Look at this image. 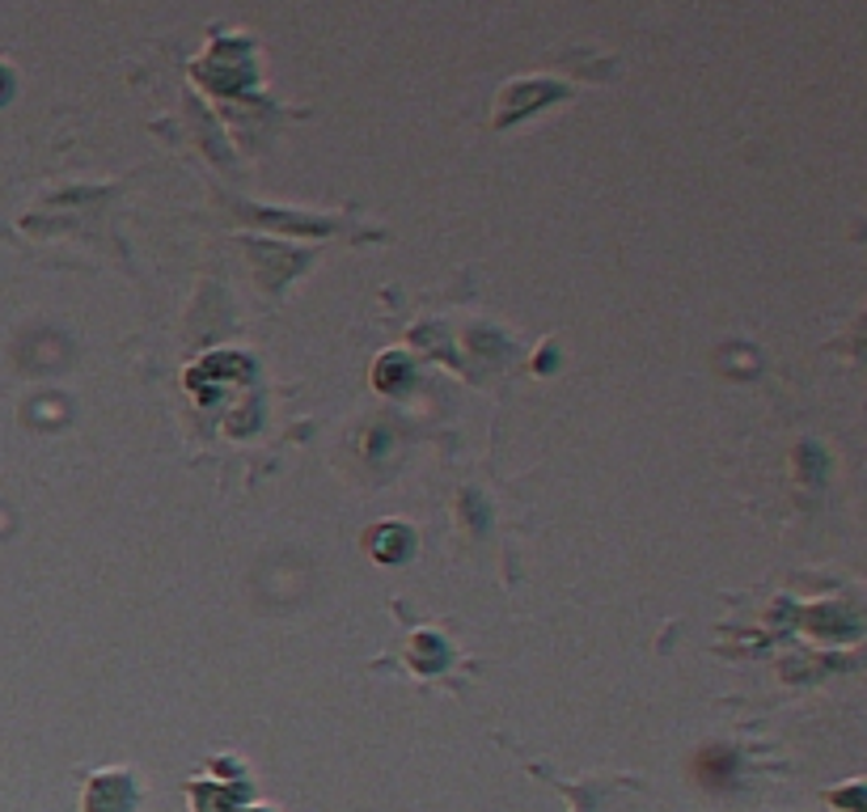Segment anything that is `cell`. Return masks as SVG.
Masks as SVG:
<instances>
[{
    "label": "cell",
    "instance_id": "obj_1",
    "mask_svg": "<svg viewBox=\"0 0 867 812\" xmlns=\"http://www.w3.org/2000/svg\"><path fill=\"white\" fill-rule=\"evenodd\" d=\"M9 97V72H4V64H0V102Z\"/></svg>",
    "mask_w": 867,
    "mask_h": 812
}]
</instances>
